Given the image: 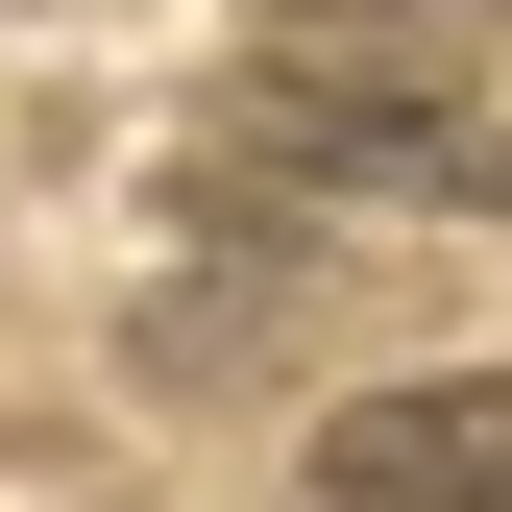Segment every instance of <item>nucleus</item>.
Instances as JSON below:
<instances>
[{"label":"nucleus","mask_w":512,"mask_h":512,"mask_svg":"<svg viewBox=\"0 0 512 512\" xmlns=\"http://www.w3.org/2000/svg\"><path fill=\"white\" fill-rule=\"evenodd\" d=\"M244 147L317 171V196H415V220H488V196H512V122H464V98H366V74H244Z\"/></svg>","instance_id":"f257e3e1"},{"label":"nucleus","mask_w":512,"mask_h":512,"mask_svg":"<svg viewBox=\"0 0 512 512\" xmlns=\"http://www.w3.org/2000/svg\"><path fill=\"white\" fill-rule=\"evenodd\" d=\"M317 512H512V366L366 391L342 439H317Z\"/></svg>","instance_id":"f03ea898"}]
</instances>
